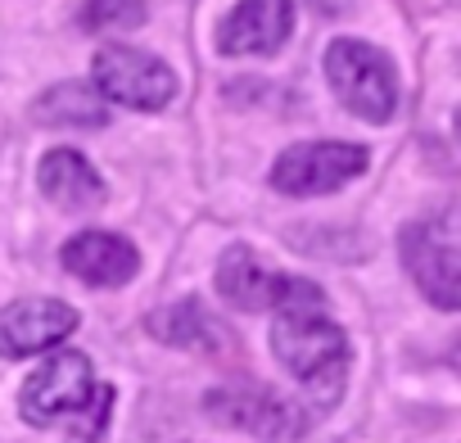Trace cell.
Returning <instances> with one entry per match:
<instances>
[{"label": "cell", "mask_w": 461, "mask_h": 443, "mask_svg": "<svg viewBox=\"0 0 461 443\" xmlns=\"http://www.w3.org/2000/svg\"><path fill=\"white\" fill-rule=\"evenodd\" d=\"M145 23V0H86L82 28L86 32H127Z\"/></svg>", "instance_id": "obj_15"}, {"label": "cell", "mask_w": 461, "mask_h": 443, "mask_svg": "<svg viewBox=\"0 0 461 443\" xmlns=\"http://www.w3.org/2000/svg\"><path fill=\"white\" fill-rule=\"evenodd\" d=\"M203 407H208V416H217L221 425H236V429H249V434H258V438H267V443H290V438H299L303 434V416L285 402V398H276L272 389H263V384H240V389H217V393H208L203 398Z\"/></svg>", "instance_id": "obj_8"}, {"label": "cell", "mask_w": 461, "mask_h": 443, "mask_svg": "<svg viewBox=\"0 0 461 443\" xmlns=\"http://www.w3.org/2000/svg\"><path fill=\"white\" fill-rule=\"evenodd\" d=\"M37 181H41V194H46L50 203L68 208V212L100 208L104 194H109L104 176H100V172L91 167V158L77 154V149H50V154L41 158V167H37Z\"/></svg>", "instance_id": "obj_12"}, {"label": "cell", "mask_w": 461, "mask_h": 443, "mask_svg": "<svg viewBox=\"0 0 461 443\" xmlns=\"http://www.w3.org/2000/svg\"><path fill=\"white\" fill-rule=\"evenodd\" d=\"M95 398V371H91V357L86 353H50L23 384L19 393V411L23 420L32 425H55V420H68L77 411H86V402Z\"/></svg>", "instance_id": "obj_6"}, {"label": "cell", "mask_w": 461, "mask_h": 443, "mask_svg": "<svg viewBox=\"0 0 461 443\" xmlns=\"http://www.w3.org/2000/svg\"><path fill=\"white\" fill-rule=\"evenodd\" d=\"M32 118L46 122V127H82V131H100L109 127V104L95 86L86 82H64V86H50L37 104H32Z\"/></svg>", "instance_id": "obj_13"}, {"label": "cell", "mask_w": 461, "mask_h": 443, "mask_svg": "<svg viewBox=\"0 0 461 443\" xmlns=\"http://www.w3.org/2000/svg\"><path fill=\"white\" fill-rule=\"evenodd\" d=\"M272 348L281 366L308 389L312 402L330 407L348 375V335L339 321L321 317V308H290L272 326Z\"/></svg>", "instance_id": "obj_1"}, {"label": "cell", "mask_w": 461, "mask_h": 443, "mask_svg": "<svg viewBox=\"0 0 461 443\" xmlns=\"http://www.w3.org/2000/svg\"><path fill=\"white\" fill-rule=\"evenodd\" d=\"M77 330V312L59 299H14L0 308V357H32L59 348Z\"/></svg>", "instance_id": "obj_9"}, {"label": "cell", "mask_w": 461, "mask_h": 443, "mask_svg": "<svg viewBox=\"0 0 461 443\" xmlns=\"http://www.w3.org/2000/svg\"><path fill=\"white\" fill-rule=\"evenodd\" d=\"M217 294L240 312H290V308H326L317 281L272 272L249 245H230L217 263Z\"/></svg>", "instance_id": "obj_2"}, {"label": "cell", "mask_w": 461, "mask_h": 443, "mask_svg": "<svg viewBox=\"0 0 461 443\" xmlns=\"http://www.w3.org/2000/svg\"><path fill=\"white\" fill-rule=\"evenodd\" d=\"M366 172V149L362 145H344V140H303L290 145L276 167H272V185L281 194L308 199V194H330L339 185H348L353 176Z\"/></svg>", "instance_id": "obj_7"}, {"label": "cell", "mask_w": 461, "mask_h": 443, "mask_svg": "<svg viewBox=\"0 0 461 443\" xmlns=\"http://www.w3.org/2000/svg\"><path fill=\"white\" fill-rule=\"evenodd\" d=\"M326 82L339 95V104L366 122H389L398 109V73L384 50L339 37L326 50Z\"/></svg>", "instance_id": "obj_3"}, {"label": "cell", "mask_w": 461, "mask_h": 443, "mask_svg": "<svg viewBox=\"0 0 461 443\" xmlns=\"http://www.w3.org/2000/svg\"><path fill=\"white\" fill-rule=\"evenodd\" d=\"M136 267H140L136 245L113 231H82L64 245V272H73L86 285H127Z\"/></svg>", "instance_id": "obj_11"}, {"label": "cell", "mask_w": 461, "mask_h": 443, "mask_svg": "<svg viewBox=\"0 0 461 443\" xmlns=\"http://www.w3.org/2000/svg\"><path fill=\"white\" fill-rule=\"evenodd\" d=\"M402 263L420 294L452 312L461 303V263H456V212L443 208L434 217H420L402 231Z\"/></svg>", "instance_id": "obj_4"}, {"label": "cell", "mask_w": 461, "mask_h": 443, "mask_svg": "<svg viewBox=\"0 0 461 443\" xmlns=\"http://www.w3.org/2000/svg\"><path fill=\"white\" fill-rule=\"evenodd\" d=\"M294 32V0H240L217 28L221 55H276Z\"/></svg>", "instance_id": "obj_10"}, {"label": "cell", "mask_w": 461, "mask_h": 443, "mask_svg": "<svg viewBox=\"0 0 461 443\" xmlns=\"http://www.w3.org/2000/svg\"><path fill=\"white\" fill-rule=\"evenodd\" d=\"M149 330L163 339V344H176V348H212V344H226V330L203 312L199 299H181L172 308H158L149 317Z\"/></svg>", "instance_id": "obj_14"}, {"label": "cell", "mask_w": 461, "mask_h": 443, "mask_svg": "<svg viewBox=\"0 0 461 443\" xmlns=\"http://www.w3.org/2000/svg\"><path fill=\"white\" fill-rule=\"evenodd\" d=\"M95 73V91L122 109H140V113H158L176 100V77L172 68L136 46H104L91 64Z\"/></svg>", "instance_id": "obj_5"}]
</instances>
